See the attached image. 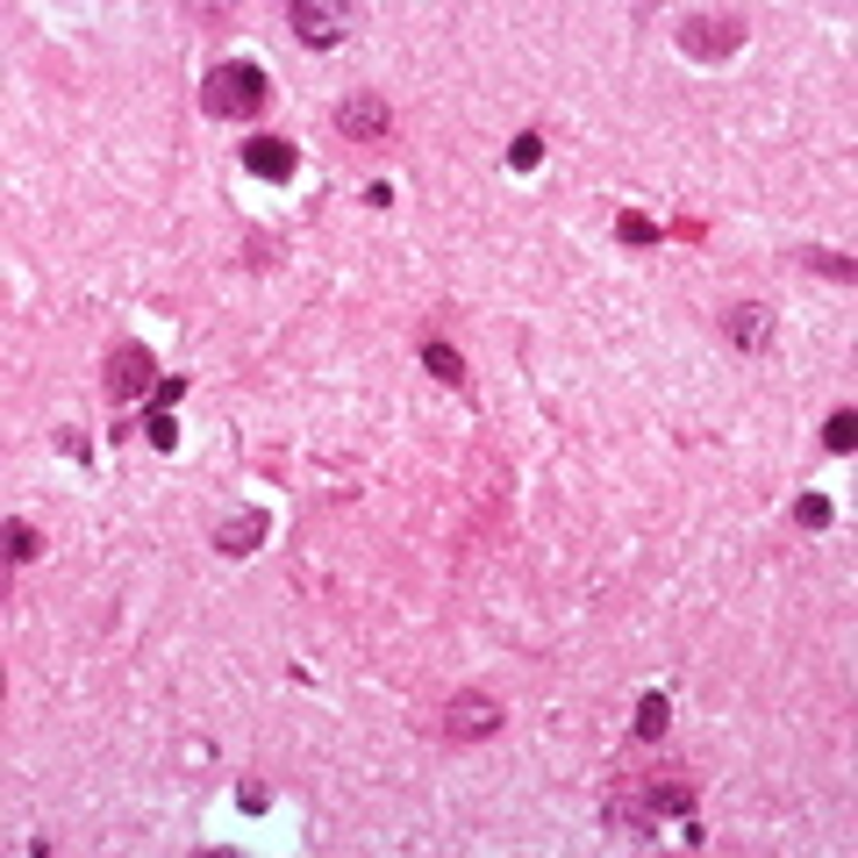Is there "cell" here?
I'll return each instance as SVG.
<instances>
[{
  "label": "cell",
  "instance_id": "6da1fadb",
  "mask_svg": "<svg viewBox=\"0 0 858 858\" xmlns=\"http://www.w3.org/2000/svg\"><path fill=\"white\" fill-rule=\"evenodd\" d=\"M265 101H273V79H265L257 58H229V65H215L201 79V115H215V122H251Z\"/></svg>",
  "mask_w": 858,
  "mask_h": 858
},
{
  "label": "cell",
  "instance_id": "7a4b0ae2",
  "mask_svg": "<svg viewBox=\"0 0 858 858\" xmlns=\"http://www.w3.org/2000/svg\"><path fill=\"white\" fill-rule=\"evenodd\" d=\"M737 43H744V22L737 15H686L680 22V51L702 58V65H708V58H730Z\"/></svg>",
  "mask_w": 858,
  "mask_h": 858
},
{
  "label": "cell",
  "instance_id": "3957f363",
  "mask_svg": "<svg viewBox=\"0 0 858 858\" xmlns=\"http://www.w3.org/2000/svg\"><path fill=\"white\" fill-rule=\"evenodd\" d=\"M108 394H115V401L157 394V365H151L143 343H115V351H108Z\"/></svg>",
  "mask_w": 858,
  "mask_h": 858
},
{
  "label": "cell",
  "instance_id": "277c9868",
  "mask_svg": "<svg viewBox=\"0 0 858 858\" xmlns=\"http://www.w3.org/2000/svg\"><path fill=\"white\" fill-rule=\"evenodd\" d=\"M243 172L265 179V187H287L293 172H301V151H293L287 137H251V143H243Z\"/></svg>",
  "mask_w": 858,
  "mask_h": 858
},
{
  "label": "cell",
  "instance_id": "5b68a950",
  "mask_svg": "<svg viewBox=\"0 0 858 858\" xmlns=\"http://www.w3.org/2000/svg\"><path fill=\"white\" fill-rule=\"evenodd\" d=\"M501 730V702H487V694H458L444 716V737L451 744H472V737H494Z\"/></svg>",
  "mask_w": 858,
  "mask_h": 858
},
{
  "label": "cell",
  "instance_id": "8992f818",
  "mask_svg": "<svg viewBox=\"0 0 858 858\" xmlns=\"http://www.w3.org/2000/svg\"><path fill=\"white\" fill-rule=\"evenodd\" d=\"M387 122H394V115H387V101H373V93H351V101H337V129H343L351 143H379V137H387Z\"/></svg>",
  "mask_w": 858,
  "mask_h": 858
},
{
  "label": "cell",
  "instance_id": "52a82bcc",
  "mask_svg": "<svg viewBox=\"0 0 858 858\" xmlns=\"http://www.w3.org/2000/svg\"><path fill=\"white\" fill-rule=\"evenodd\" d=\"M287 22H293V36H301V43H315V51H329V43L343 36V8H315V0H293Z\"/></svg>",
  "mask_w": 858,
  "mask_h": 858
},
{
  "label": "cell",
  "instance_id": "ba28073f",
  "mask_svg": "<svg viewBox=\"0 0 858 858\" xmlns=\"http://www.w3.org/2000/svg\"><path fill=\"white\" fill-rule=\"evenodd\" d=\"M257 544H265V515L257 508H237V515L215 522V551H223V558H251Z\"/></svg>",
  "mask_w": 858,
  "mask_h": 858
},
{
  "label": "cell",
  "instance_id": "9c48e42d",
  "mask_svg": "<svg viewBox=\"0 0 858 858\" xmlns=\"http://www.w3.org/2000/svg\"><path fill=\"white\" fill-rule=\"evenodd\" d=\"M722 329H730V343H737V351H758V343L772 337V315L758 308V301H737V308L722 315Z\"/></svg>",
  "mask_w": 858,
  "mask_h": 858
},
{
  "label": "cell",
  "instance_id": "30bf717a",
  "mask_svg": "<svg viewBox=\"0 0 858 858\" xmlns=\"http://www.w3.org/2000/svg\"><path fill=\"white\" fill-rule=\"evenodd\" d=\"M422 365H429V373H437V379H444V387H465V358H458V351H451L444 337H429V343H422Z\"/></svg>",
  "mask_w": 858,
  "mask_h": 858
},
{
  "label": "cell",
  "instance_id": "8fae6325",
  "mask_svg": "<svg viewBox=\"0 0 858 858\" xmlns=\"http://www.w3.org/2000/svg\"><path fill=\"white\" fill-rule=\"evenodd\" d=\"M616 237L630 243V251H644V243H658V223H652V215H636V207H630V215H616Z\"/></svg>",
  "mask_w": 858,
  "mask_h": 858
},
{
  "label": "cell",
  "instance_id": "7c38bea8",
  "mask_svg": "<svg viewBox=\"0 0 858 858\" xmlns=\"http://www.w3.org/2000/svg\"><path fill=\"white\" fill-rule=\"evenodd\" d=\"M636 737H666V694H644L636 702Z\"/></svg>",
  "mask_w": 858,
  "mask_h": 858
},
{
  "label": "cell",
  "instance_id": "4fadbf2b",
  "mask_svg": "<svg viewBox=\"0 0 858 858\" xmlns=\"http://www.w3.org/2000/svg\"><path fill=\"white\" fill-rule=\"evenodd\" d=\"M143 437H151V451H179V422H172L165 408H151V415H143Z\"/></svg>",
  "mask_w": 858,
  "mask_h": 858
},
{
  "label": "cell",
  "instance_id": "5bb4252c",
  "mask_svg": "<svg viewBox=\"0 0 858 858\" xmlns=\"http://www.w3.org/2000/svg\"><path fill=\"white\" fill-rule=\"evenodd\" d=\"M823 444H830V451H851V444H858V415H851V408H837V415L823 422Z\"/></svg>",
  "mask_w": 858,
  "mask_h": 858
},
{
  "label": "cell",
  "instance_id": "9a60e30c",
  "mask_svg": "<svg viewBox=\"0 0 858 858\" xmlns=\"http://www.w3.org/2000/svg\"><path fill=\"white\" fill-rule=\"evenodd\" d=\"M537 157H544V137H537V129H522V137L508 143V165L515 172H537Z\"/></svg>",
  "mask_w": 858,
  "mask_h": 858
},
{
  "label": "cell",
  "instance_id": "2e32d148",
  "mask_svg": "<svg viewBox=\"0 0 858 858\" xmlns=\"http://www.w3.org/2000/svg\"><path fill=\"white\" fill-rule=\"evenodd\" d=\"M794 522H802V530H830V501L823 494H802V501H794Z\"/></svg>",
  "mask_w": 858,
  "mask_h": 858
},
{
  "label": "cell",
  "instance_id": "e0dca14e",
  "mask_svg": "<svg viewBox=\"0 0 858 858\" xmlns=\"http://www.w3.org/2000/svg\"><path fill=\"white\" fill-rule=\"evenodd\" d=\"M8 558H15V566H22V558H36V530H29V522H8Z\"/></svg>",
  "mask_w": 858,
  "mask_h": 858
},
{
  "label": "cell",
  "instance_id": "ac0fdd59",
  "mask_svg": "<svg viewBox=\"0 0 858 858\" xmlns=\"http://www.w3.org/2000/svg\"><path fill=\"white\" fill-rule=\"evenodd\" d=\"M808 265H816V273H837V279H851V265H844V257H830V251H802Z\"/></svg>",
  "mask_w": 858,
  "mask_h": 858
},
{
  "label": "cell",
  "instance_id": "d6986e66",
  "mask_svg": "<svg viewBox=\"0 0 858 858\" xmlns=\"http://www.w3.org/2000/svg\"><path fill=\"white\" fill-rule=\"evenodd\" d=\"M237 802H243V808H251V816H257V808H265V802H273V794H265V787H257V780H243V787H237Z\"/></svg>",
  "mask_w": 858,
  "mask_h": 858
}]
</instances>
